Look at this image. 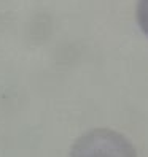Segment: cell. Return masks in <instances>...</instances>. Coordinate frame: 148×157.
Segmentation results:
<instances>
[{
  "label": "cell",
  "mask_w": 148,
  "mask_h": 157,
  "mask_svg": "<svg viewBox=\"0 0 148 157\" xmlns=\"http://www.w3.org/2000/svg\"><path fill=\"white\" fill-rule=\"evenodd\" d=\"M73 152L77 155H134V149L124 138L105 130L86 135Z\"/></svg>",
  "instance_id": "1"
},
{
  "label": "cell",
  "mask_w": 148,
  "mask_h": 157,
  "mask_svg": "<svg viewBox=\"0 0 148 157\" xmlns=\"http://www.w3.org/2000/svg\"><path fill=\"white\" fill-rule=\"evenodd\" d=\"M137 22L142 32L148 36V0H138L137 2Z\"/></svg>",
  "instance_id": "2"
}]
</instances>
